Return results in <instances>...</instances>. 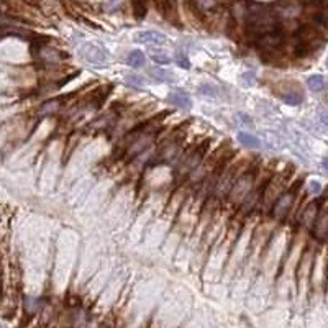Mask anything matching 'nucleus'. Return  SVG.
<instances>
[{"label":"nucleus","mask_w":328,"mask_h":328,"mask_svg":"<svg viewBox=\"0 0 328 328\" xmlns=\"http://www.w3.org/2000/svg\"><path fill=\"white\" fill-rule=\"evenodd\" d=\"M326 66H328V58H326Z\"/></svg>","instance_id":"19"},{"label":"nucleus","mask_w":328,"mask_h":328,"mask_svg":"<svg viewBox=\"0 0 328 328\" xmlns=\"http://www.w3.org/2000/svg\"><path fill=\"white\" fill-rule=\"evenodd\" d=\"M322 166L325 167V171H328V156H326V158L323 159V163H322Z\"/></svg>","instance_id":"18"},{"label":"nucleus","mask_w":328,"mask_h":328,"mask_svg":"<svg viewBox=\"0 0 328 328\" xmlns=\"http://www.w3.org/2000/svg\"><path fill=\"white\" fill-rule=\"evenodd\" d=\"M307 86L310 87V90H313V92H322V90L326 87V81L323 76H310L309 79H307Z\"/></svg>","instance_id":"8"},{"label":"nucleus","mask_w":328,"mask_h":328,"mask_svg":"<svg viewBox=\"0 0 328 328\" xmlns=\"http://www.w3.org/2000/svg\"><path fill=\"white\" fill-rule=\"evenodd\" d=\"M144 61H146L144 54H143L141 51H138V50L131 51V53L128 54V64H130L131 67H143V66H144Z\"/></svg>","instance_id":"10"},{"label":"nucleus","mask_w":328,"mask_h":328,"mask_svg":"<svg viewBox=\"0 0 328 328\" xmlns=\"http://www.w3.org/2000/svg\"><path fill=\"white\" fill-rule=\"evenodd\" d=\"M251 183H253V176H245V177H241V179L238 180V183H236V186H235V194L238 192L240 197H243V195H246V192H249Z\"/></svg>","instance_id":"9"},{"label":"nucleus","mask_w":328,"mask_h":328,"mask_svg":"<svg viewBox=\"0 0 328 328\" xmlns=\"http://www.w3.org/2000/svg\"><path fill=\"white\" fill-rule=\"evenodd\" d=\"M279 95H281V99H282L285 103H289V105H299V103H301V102L304 100L302 92H301L299 89H296V87L289 89L287 92H281Z\"/></svg>","instance_id":"6"},{"label":"nucleus","mask_w":328,"mask_h":328,"mask_svg":"<svg viewBox=\"0 0 328 328\" xmlns=\"http://www.w3.org/2000/svg\"><path fill=\"white\" fill-rule=\"evenodd\" d=\"M135 40L139 41V43H144V45H163L166 41V37L163 33L148 30V31H138Z\"/></svg>","instance_id":"3"},{"label":"nucleus","mask_w":328,"mask_h":328,"mask_svg":"<svg viewBox=\"0 0 328 328\" xmlns=\"http://www.w3.org/2000/svg\"><path fill=\"white\" fill-rule=\"evenodd\" d=\"M133 12L138 20L146 15V0H133Z\"/></svg>","instance_id":"11"},{"label":"nucleus","mask_w":328,"mask_h":328,"mask_svg":"<svg viewBox=\"0 0 328 328\" xmlns=\"http://www.w3.org/2000/svg\"><path fill=\"white\" fill-rule=\"evenodd\" d=\"M82 56L90 62H102L107 59V53L102 50V48L95 46V45H86L82 50Z\"/></svg>","instance_id":"4"},{"label":"nucleus","mask_w":328,"mask_h":328,"mask_svg":"<svg viewBox=\"0 0 328 328\" xmlns=\"http://www.w3.org/2000/svg\"><path fill=\"white\" fill-rule=\"evenodd\" d=\"M292 200H294V192H287V194H284L279 197V200L276 202V205L273 208V215L276 218H281L289 212Z\"/></svg>","instance_id":"2"},{"label":"nucleus","mask_w":328,"mask_h":328,"mask_svg":"<svg viewBox=\"0 0 328 328\" xmlns=\"http://www.w3.org/2000/svg\"><path fill=\"white\" fill-rule=\"evenodd\" d=\"M153 61L158 62V64H167V62H171V59L166 54H153Z\"/></svg>","instance_id":"15"},{"label":"nucleus","mask_w":328,"mask_h":328,"mask_svg":"<svg viewBox=\"0 0 328 328\" xmlns=\"http://www.w3.org/2000/svg\"><path fill=\"white\" fill-rule=\"evenodd\" d=\"M258 46L263 48V50H274V48H279L282 46L284 43V34L281 31H268L261 34L260 38H258Z\"/></svg>","instance_id":"1"},{"label":"nucleus","mask_w":328,"mask_h":328,"mask_svg":"<svg viewBox=\"0 0 328 328\" xmlns=\"http://www.w3.org/2000/svg\"><path fill=\"white\" fill-rule=\"evenodd\" d=\"M238 141H240L243 146H246V148H249V150H256V148H260V146H261L260 139H258L254 135L245 133V131H241V133H238Z\"/></svg>","instance_id":"7"},{"label":"nucleus","mask_w":328,"mask_h":328,"mask_svg":"<svg viewBox=\"0 0 328 328\" xmlns=\"http://www.w3.org/2000/svg\"><path fill=\"white\" fill-rule=\"evenodd\" d=\"M177 64L180 66V67H184V69H189V66H191V62H189V59H187V56H183V54H177Z\"/></svg>","instance_id":"16"},{"label":"nucleus","mask_w":328,"mask_h":328,"mask_svg":"<svg viewBox=\"0 0 328 328\" xmlns=\"http://www.w3.org/2000/svg\"><path fill=\"white\" fill-rule=\"evenodd\" d=\"M127 82L131 84V87H141L143 86V79H139L138 76H130V78H127Z\"/></svg>","instance_id":"14"},{"label":"nucleus","mask_w":328,"mask_h":328,"mask_svg":"<svg viewBox=\"0 0 328 328\" xmlns=\"http://www.w3.org/2000/svg\"><path fill=\"white\" fill-rule=\"evenodd\" d=\"M199 94L200 95H205V97H217L218 95V90L215 86H208V84H202L199 87Z\"/></svg>","instance_id":"12"},{"label":"nucleus","mask_w":328,"mask_h":328,"mask_svg":"<svg viewBox=\"0 0 328 328\" xmlns=\"http://www.w3.org/2000/svg\"><path fill=\"white\" fill-rule=\"evenodd\" d=\"M320 122H322L323 127L328 128V114H320Z\"/></svg>","instance_id":"17"},{"label":"nucleus","mask_w":328,"mask_h":328,"mask_svg":"<svg viewBox=\"0 0 328 328\" xmlns=\"http://www.w3.org/2000/svg\"><path fill=\"white\" fill-rule=\"evenodd\" d=\"M150 72H151V78H155V79L159 81V82H166V81L171 79L169 72L163 71V69H153V71H150Z\"/></svg>","instance_id":"13"},{"label":"nucleus","mask_w":328,"mask_h":328,"mask_svg":"<svg viewBox=\"0 0 328 328\" xmlns=\"http://www.w3.org/2000/svg\"><path fill=\"white\" fill-rule=\"evenodd\" d=\"M169 100L179 108H191V97L189 94H186L184 90H172L169 94Z\"/></svg>","instance_id":"5"}]
</instances>
